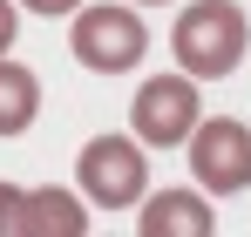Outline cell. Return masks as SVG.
<instances>
[{"instance_id": "6da1fadb", "label": "cell", "mask_w": 251, "mask_h": 237, "mask_svg": "<svg viewBox=\"0 0 251 237\" xmlns=\"http://www.w3.org/2000/svg\"><path fill=\"white\" fill-rule=\"evenodd\" d=\"M170 54H176L183 75H197V81L238 75V61L251 54L245 7H238V0H190L183 21H176V34H170Z\"/></svg>"}, {"instance_id": "7a4b0ae2", "label": "cell", "mask_w": 251, "mask_h": 237, "mask_svg": "<svg viewBox=\"0 0 251 237\" xmlns=\"http://www.w3.org/2000/svg\"><path fill=\"white\" fill-rule=\"evenodd\" d=\"M68 54L82 61L88 75H129L150 54V21L129 0H95V7L82 0L75 21H68Z\"/></svg>"}, {"instance_id": "3957f363", "label": "cell", "mask_w": 251, "mask_h": 237, "mask_svg": "<svg viewBox=\"0 0 251 237\" xmlns=\"http://www.w3.org/2000/svg\"><path fill=\"white\" fill-rule=\"evenodd\" d=\"M75 183L95 210H136L150 197V156L136 136H95L75 156Z\"/></svg>"}, {"instance_id": "277c9868", "label": "cell", "mask_w": 251, "mask_h": 237, "mask_svg": "<svg viewBox=\"0 0 251 237\" xmlns=\"http://www.w3.org/2000/svg\"><path fill=\"white\" fill-rule=\"evenodd\" d=\"M190 142V176L204 197H238L251 190V129L238 116H197Z\"/></svg>"}, {"instance_id": "5b68a950", "label": "cell", "mask_w": 251, "mask_h": 237, "mask_svg": "<svg viewBox=\"0 0 251 237\" xmlns=\"http://www.w3.org/2000/svg\"><path fill=\"white\" fill-rule=\"evenodd\" d=\"M204 116V95H197V75H150L136 88V102H129V129H136V142L143 149H176L190 129Z\"/></svg>"}, {"instance_id": "8992f818", "label": "cell", "mask_w": 251, "mask_h": 237, "mask_svg": "<svg viewBox=\"0 0 251 237\" xmlns=\"http://www.w3.org/2000/svg\"><path fill=\"white\" fill-rule=\"evenodd\" d=\"M136 231L143 237H210L217 217H210L204 190H156V197L136 203Z\"/></svg>"}, {"instance_id": "52a82bcc", "label": "cell", "mask_w": 251, "mask_h": 237, "mask_svg": "<svg viewBox=\"0 0 251 237\" xmlns=\"http://www.w3.org/2000/svg\"><path fill=\"white\" fill-rule=\"evenodd\" d=\"M21 237H88V197H75V190H21Z\"/></svg>"}, {"instance_id": "ba28073f", "label": "cell", "mask_w": 251, "mask_h": 237, "mask_svg": "<svg viewBox=\"0 0 251 237\" xmlns=\"http://www.w3.org/2000/svg\"><path fill=\"white\" fill-rule=\"evenodd\" d=\"M41 116V75L21 68L14 54H0V136H21Z\"/></svg>"}, {"instance_id": "9c48e42d", "label": "cell", "mask_w": 251, "mask_h": 237, "mask_svg": "<svg viewBox=\"0 0 251 237\" xmlns=\"http://www.w3.org/2000/svg\"><path fill=\"white\" fill-rule=\"evenodd\" d=\"M0 237H21V183H0Z\"/></svg>"}, {"instance_id": "30bf717a", "label": "cell", "mask_w": 251, "mask_h": 237, "mask_svg": "<svg viewBox=\"0 0 251 237\" xmlns=\"http://www.w3.org/2000/svg\"><path fill=\"white\" fill-rule=\"evenodd\" d=\"M14 34H21V7H14V0H0V54L14 47Z\"/></svg>"}, {"instance_id": "8fae6325", "label": "cell", "mask_w": 251, "mask_h": 237, "mask_svg": "<svg viewBox=\"0 0 251 237\" xmlns=\"http://www.w3.org/2000/svg\"><path fill=\"white\" fill-rule=\"evenodd\" d=\"M14 7H27V14H75L82 0H14Z\"/></svg>"}, {"instance_id": "7c38bea8", "label": "cell", "mask_w": 251, "mask_h": 237, "mask_svg": "<svg viewBox=\"0 0 251 237\" xmlns=\"http://www.w3.org/2000/svg\"><path fill=\"white\" fill-rule=\"evenodd\" d=\"M129 7H163V0H129Z\"/></svg>"}]
</instances>
